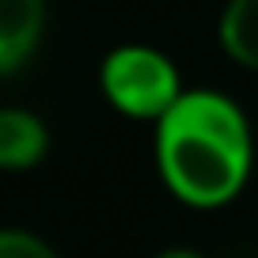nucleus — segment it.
<instances>
[{"label":"nucleus","instance_id":"obj_1","mask_svg":"<svg viewBox=\"0 0 258 258\" xmlns=\"http://www.w3.org/2000/svg\"><path fill=\"white\" fill-rule=\"evenodd\" d=\"M152 156L163 190L186 209H224L247 190L254 133L232 95L186 88L152 125Z\"/></svg>","mask_w":258,"mask_h":258},{"label":"nucleus","instance_id":"obj_2","mask_svg":"<svg viewBox=\"0 0 258 258\" xmlns=\"http://www.w3.org/2000/svg\"><path fill=\"white\" fill-rule=\"evenodd\" d=\"M99 91L106 106L133 121H160L186 91L178 64L163 49L125 42L114 46L99 64Z\"/></svg>","mask_w":258,"mask_h":258},{"label":"nucleus","instance_id":"obj_3","mask_svg":"<svg viewBox=\"0 0 258 258\" xmlns=\"http://www.w3.org/2000/svg\"><path fill=\"white\" fill-rule=\"evenodd\" d=\"M46 31V0H0V76L19 73Z\"/></svg>","mask_w":258,"mask_h":258},{"label":"nucleus","instance_id":"obj_4","mask_svg":"<svg viewBox=\"0 0 258 258\" xmlns=\"http://www.w3.org/2000/svg\"><path fill=\"white\" fill-rule=\"evenodd\" d=\"M49 152V125L27 106H0V171H31Z\"/></svg>","mask_w":258,"mask_h":258},{"label":"nucleus","instance_id":"obj_5","mask_svg":"<svg viewBox=\"0 0 258 258\" xmlns=\"http://www.w3.org/2000/svg\"><path fill=\"white\" fill-rule=\"evenodd\" d=\"M217 42L228 61L258 73V0H228L217 19Z\"/></svg>","mask_w":258,"mask_h":258},{"label":"nucleus","instance_id":"obj_6","mask_svg":"<svg viewBox=\"0 0 258 258\" xmlns=\"http://www.w3.org/2000/svg\"><path fill=\"white\" fill-rule=\"evenodd\" d=\"M0 258H61V254L27 228H0Z\"/></svg>","mask_w":258,"mask_h":258},{"label":"nucleus","instance_id":"obj_7","mask_svg":"<svg viewBox=\"0 0 258 258\" xmlns=\"http://www.w3.org/2000/svg\"><path fill=\"white\" fill-rule=\"evenodd\" d=\"M152 258H205V254L194 250V247H163V250H156Z\"/></svg>","mask_w":258,"mask_h":258}]
</instances>
